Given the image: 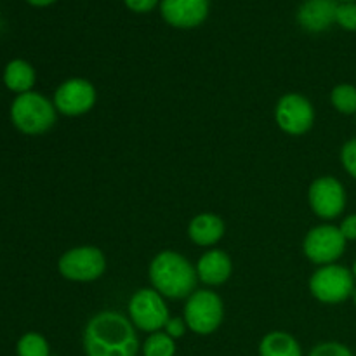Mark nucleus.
Returning <instances> with one entry per match:
<instances>
[{
  "mask_svg": "<svg viewBox=\"0 0 356 356\" xmlns=\"http://www.w3.org/2000/svg\"><path fill=\"white\" fill-rule=\"evenodd\" d=\"M51 350L44 336L37 332H28L17 343V356H49Z\"/></svg>",
  "mask_w": 356,
  "mask_h": 356,
  "instance_id": "20",
  "label": "nucleus"
},
{
  "mask_svg": "<svg viewBox=\"0 0 356 356\" xmlns=\"http://www.w3.org/2000/svg\"><path fill=\"white\" fill-rule=\"evenodd\" d=\"M59 273L72 282H94L103 277L106 257L97 247H75L61 256L58 263Z\"/></svg>",
  "mask_w": 356,
  "mask_h": 356,
  "instance_id": "7",
  "label": "nucleus"
},
{
  "mask_svg": "<svg viewBox=\"0 0 356 356\" xmlns=\"http://www.w3.org/2000/svg\"><path fill=\"white\" fill-rule=\"evenodd\" d=\"M346 242L348 240L344 238L339 228L332 225H322L309 229L302 249L312 263L325 266V264H334L343 256Z\"/></svg>",
  "mask_w": 356,
  "mask_h": 356,
  "instance_id": "8",
  "label": "nucleus"
},
{
  "mask_svg": "<svg viewBox=\"0 0 356 356\" xmlns=\"http://www.w3.org/2000/svg\"><path fill=\"white\" fill-rule=\"evenodd\" d=\"M336 0H306L298 13V21L308 31H325L336 23Z\"/></svg>",
  "mask_w": 356,
  "mask_h": 356,
  "instance_id": "13",
  "label": "nucleus"
},
{
  "mask_svg": "<svg viewBox=\"0 0 356 356\" xmlns=\"http://www.w3.org/2000/svg\"><path fill=\"white\" fill-rule=\"evenodd\" d=\"M309 291L325 305H339L355 292V277L348 268L325 264L309 278Z\"/></svg>",
  "mask_w": 356,
  "mask_h": 356,
  "instance_id": "5",
  "label": "nucleus"
},
{
  "mask_svg": "<svg viewBox=\"0 0 356 356\" xmlns=\"http://www.w3.org/2000/svg\"><path fill=\"white\" fill-rule=\"evenodd\" d=\"M336 23L348 31H356V2H343L337 6Z\"/></svg>",
  "mask_w": 356,
  "mask_h": 356,
  "instance_id": "21",
  "label": "nucleus"
},
{
  "mask_svg": "<svg viewBox=\"0 0 356 356\" xmlns=\"http://www.w3.org/2000/svg\"><path fill=\"white\" fill-rule=\"evenodd\" d=\"M343 2H355V0H343Z\"/></svg>",
  "mask_w": 356,
  "mask_h": 356,
  "instance_id": "29",
  "label": "nucleus"
},
{
  "mask_svg": "<svg viewBox=\"0 0 356 356\" xmlns=\"http://www.w3.org/2000/svg\"><path fill=\"white\" fill-rule=\"evenodd\" d=\"M143 356H176V341L165 332H153L143 344Z\"/></svg>",
  "mask_w": 356,
  "mask_h": 356,
  "instance_id": "18",
  "label": "nucleus"
},
{
  "mask_svg": "<svg viewBox=\"0 0 356 356\" xmlns=\"http://www.w3.org/2000/svg\"><path fill=\"white\" fill-rule=\"evenodd\" d=\"M339 229L346 240H356V214L348 216V218L341 222Z\"/></svg>",
  "mask_w": 356,
  "mask_h": 356,
  "instance_id": "25",
  "label": "nucleus"
},
{
  "mask_svg": "<svg viewBox=\"0 0 356 356\" xmlns=\"http://www.w3.org/2000/svg\"><path fill=\"white\" fill-rule=\"evenodd\" d=\"M308 356H355L353 351L344 344L336 343V341H329V343H320L312 350Z\"/></svg>",
  "mask_w": 356,
  "mask_h": 356,
  "instance_id": "22",
  "label": "nucleus"
},
{
  "mask_svg": "<svg viewBox=\"0 0 356 356\" xmlns=\"http://www.w3.org/2000/svg\"><path fill=\"white\" fill-rule=\"evenodd\" d=\"M30 3H33V6H38V7H44V6H49V3L56 2V0H28Z\"/></svg>",
  "mask_w": 356,
  "mask_h": 356,
  "instance_id": "27",
  "label": "nucleus"
},
{
  "mask_svg": "<svg viewBox=\"0 0 356 356\" xmlns=\"http://www.w3.org/2000/svg\"><path fill=\"white\" fill-rule=\"evenodd\" d=\"M54 104L38 92H24L14 99L10 118L24 134H44L54 125Z\"/></svg>",
  "mask_w": 356,
  "mask_h": 356,
  "instance_id": "3",
  "label": "nucleus"
},
{
  "mask_svg": "<svg viewBox=\"0 0 356 356\" xmlns=\"http://www.w3.org/2000/svg\"><path fill=\"white\" fill-rule=\"evenodd\" d=\"M341 162L346 172L356 179V139H351L341 149Z\"/></svg>",
  "mask_w": 356,
  "mask_h": 356,
  "instance_id": "23",
  "label": "nucleus"
},
{
  "mask_svg": "<svg viewBox=\"0 0 356 356\" xmlns=\"http://www.w3.org/2000/svg\"><path fill=\"white\" fill-rule=\"evenodd\" d=\"M232 259L222 250H209L198 259L197 277L207 285H221L232 277Z\"/></svg>",
  "mask_w": 356,
  "mask_h": 356,
  "instance_id": "14",
  "label": "nucleus"
},
{
  "mask_svg": "<svg viewBox=\"0 0 356 356\" xmlns=\"http://www.w3.org/2000/svg\"><path fill=\"white\" fill-rule=\"evenodd\" d=\"M188 325L184 320L181 318H169V322L165 323L163 330H165L167 336H170L172 339H177V337H183L184 332H186Z\"/></svg>",
  "mask_w": 356,
  "mask_h": 356,
  "instance_id": "24",
  "label": "nucleus"
},
{
  "mask_svg": "<svg viewBox=\"0 0 356 356\" xmlns=\"http://www.w3.org/2000/svg\"><path fill=\"white\" fill-rule=\"evenodd\" d=\"M149 280L156 292L169 299H181L193 294L197 270L190 261L172 250H163L149 264Z\"/></svg>",
  "mask_w": 356,
  "mask_h": 356,
  "instance_id": "2",
  "label": "nucleus"
},
{
  "mask_svg": "<svg viewBox=\"0 0 356 356\" xmlns=\"http://www.w3.org/2000/svg\"><path fill=\"white\" fill-rule=\"evenodd\" d=\"M259 356H302V350L291 334L275 330L261 341Z\"/></svg>",
  "mask_w": 356,
  "mask_h": 356,
  "instance_id": "16",
  "label": "nucleus"
},
{
  "mask_svg": "<svg viewBox=\"0 0 356 356\" xmlns=\"http://www.w3.org/2000/svg\"><path fill=\"white\" fill-rule=\"evenodd\" d=\"M96 89L86 79H70L58 87L54 94L56 110L68 117H80L96 104Z\"/></svg>",
  "mask_w": 356,
  "mask_h": 356,
  "instance_id": "11",
  "label": "nucleus"
},
{
  "mask_svg": "<svg viewBox=\"0 0 356 356\" xmlns=\"http://www.w3.org/2000/svg\"><path fill=\"white\" fill-rule=\"evenodd\" d=\"M312 211L322 219H334L346 207V191L336 177L323 176L312 183L308 191Z\"/></svg>",
  "mask_w": 356,
  "mask_h": 356,
  "instance_id": "10",
  "label": "nucleus"
},
{
  "mask_svg": "<svg viewBox=\"0 0 356 356\" xmlns=\"http://www.w3.org/2000/svg\"><path fill=\"white\" fill-rule=\"evenodd\" d=\"M163 19L176 28H195L209 14V0H162Z\"/></svg>",
  "mask_w": 356,
  "mask_h": 356,
  "instance_id": "12",
  "label": "nucleus"
},
{
  "mask_svg": "<svg viewBox=\"0 0 356 356\" xmlns=\"http://www.w3.org/2000/svg\"><path fill=\"white\" fill-rule=\"evenodd\" d=\"M353 277H356V261H355V266H353Z\"/></svg>",
  "mask_w": 356,
  "mask_h": 356,
  "instance_id": "28",
  "label": "nucleus"
},
{
  "mask_svg": "<svg viewBox=\"0 0 356 356\" xmlns=\"http://www.w3.org/2000/svg\"><path fill=\"white\" fill-rule=\"evenodd\" d=\"M225 308L216 292L197 291L190 296L184 306V322L188 329L198 336H209L216 332L222 323Z\"/></svg>",
  "mask_w": 356,
  "mask_h": 356,
  "instance_id": "4",
  "label": "nucleus"
},
{
  "mask_svg": "<svg viewBox=\"0 0 356 356\" xmlns=\"http://www.w3.org/2000/svg\"><path fill=\"white\" fill-rule=\"evenodd\" d=\"M87 356H138L139 337L131 320L117 312H101L83 330Z\"/></svg>",
  "mask_w": 356,
  "mask_h": 356,
  "instance_id": "1",
  "label": "nucleus"
},
{
  "mask_svg": "<svg viewBox=\"0 0 356 356\" xmlns=\"http://www.w3.org/2000/svg\"><path fill=\"white\" fill-rule=\"evenodd\" d=\"M355 305H356V291H355Z\"/></svg>",
  "mask_w": 356,
  "mask_h": 356,
  "instance_id": "30",
  "label": "nucleus"
},
{
  "mask_svg": "<svg viewBox=\"0 0 356 356\" xmlns=\"http://www.w3.org/2000/svg\"><path fill=\"white\" fill-rule=\"evenodd\" d=\"M278 127L291 136L306 134L315 122V110L305 96L298 92L280 97L275 110Z\"/></svg>",
  "mask_w": 356,
  "mask_h": 356,
  "instance_id": "9",
  "label": "nucleus"
},
{
  "mask_svg": "<svg viewBox=\"0 0 356 356\" xmlns=\"http://www.w3.org/2000/svg\"><path fill=\"white\" fill-rule=\"evenodd\" d=\"M225 235V222L216 214H198L188 226V236L191 242L202 247L218 243Z\"/></svg>",
  "mask_w": 356,
  "mask_h": 356,
  "instance_id": "15",
  "label": "nucleus"
},
{
  "mask_svg": "<svg viewBox=\"0 0 356 356\" xmlns=\"http://www.w3.org/2000/svg\"><path fill=\"white\" fill-rule=\"evenodd\" d=\"M129 316L132 325L152 334L160 332L170 318L163 296L155 289H141L132 296L129 301Z\"/></svg>",
  "mask_w": 356,
  "mask_h": 356,
  "instance_id": "6",
  "label": "nucleus"
},
{
  "mask_svg": "<svg viewBox=\"0 0 356 356\" xmlns=\"http://www.w3.org/2000/svg\"><path fill=\"white\" fill-rule=\"evenodd\" d=\"M3 82L14 92H30L35 83V72L30 63L23 59H14L7 65L6 73H3Z\"/></svg>",
  "mask_w": 356,
  "mask_h": 356,
  "instance_id": "17",
  "label": "nucleus"
},
{
  "mask_svg": "<svg viewBox=\"0 0 356 356\" xmlns=\"http://www.w3.org/2000/svg\"><path fill=\"white\" fill-rule=\"evenodd\" d=\"M334 108L343 115H356V87L350 83H341L334 87L330 94Z\"/></svg>",
  "mask_w": 356,
  "mask_h": 356,
  "instance_id": "19",
  "label": "nucleus"
},
{
  "mask_svg": "<svg viewBox=\"0 0 356 356\" xmlns=\"http://www.w3.org/2000/svg\"><path fill=\"white\" fill-rule=\"evenodd\" d=\"M124 2L134 13H148L156 6L159 0H124Z\"/></svg>",
  "mask_w": 356,
  "mask_h": 356,
  "instance_id": "26",
  "label": "nucleus"
}]
</instances>
